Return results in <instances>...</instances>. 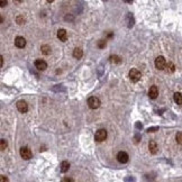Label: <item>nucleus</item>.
<instances>
[{
    "mask_svg": "<svg viewBox=\"0 0 182 182\" xmlns=\"http://www.w3.org/2000/svg\"><path fill=\"white\" fill-rule=\"evenodd\" d=\"M0 65H1V66H2V64H3V57H2V56H0Z\"/></svg>",
    "mask_w": 182,
    "mask_h": 182,
    "instance_id": "nucleus-26",
    "label": "nucleus"
},
{
    "mask_svg": "<svg viewBox=\"0 0 182 182\" xmlns=\"http://www.w3.org/2000/svg\"><path fill=\"white\" fill-rule=\"evenodd\" d=\"M83 55V51L81 50L80 47H75L74 51H73V57L77 59V60H80Z\"/></svg>",
    "mask_w": 182,
    "mask_h": 182,
    "instance_id": "nucleus-13",
    "label": "nucleus"
},
{
    "mask_svg": "<svg viewBox=\"0 0 182 182\" xmlns=\"http://www.w3.org/2000/svg\"><path fill=\"white\" fill-rule=\"evenodd\" d=\"M155 66L157 70H164L166 68V61L163 56H157L155 59Z\"/></svg>",
    "mask_w": 182,
    "mask_h": 182,
    "instance_id": "nucleus-3",
    "label": "nucleus"
},
{
    "mask_svg": "<svg viewBox=\"0 0 182 182\" xmlns=\"http://www.w3.org/2000/svg\"><path fill=\"white\" fill-rule=\"evenodd\" d=\"M0 180H1V182L8 181V179H7V178H5V175H1V178H0Z\"/></svg>",
    "mask_w": 182,
    "mask_h": 182,
    "instance_id": "nucleus-24",
    "label": "nucleus"
},
{
    "mask_svg": "<svg viewBox=\"0 0 182 182\" xmlns=\"http://www.w3.org/2000/svg\"><path fill=\"white\" fill-rule=\"evenodd\" d=\"M40 51H42V53L45 54V55H50L51 52H52V50H51V47L49 46V45H42Z\"/></svg>",
    "mask_w": 182,
    "mask_h": 182,
    "instance_id": "nucleus-17",
    "label": "nucleus"
},
{
    "mask_svg": "<svg viewBox=\"0 0 182 182\" xmlns=\"http://www.w3.org/2000/svg\"><path fill=\"white\" fill-rule=\"evenodd\" d=\"M175 140H177V142H178L179 144H182V131H179V133L177 134Z\"/></svg>",
    "mask_w": 182,
    "mask_h": 182,
    "instance_id": "nucleus-20",
    "label": "nucleus"
},
{
    "mask_svg": "<svg viewBox=\"0 0 182 182\" xmlns=\"http://www.w3.org/2000/svg\"><path fill=\"white\" fill-rule=\"evenodd\" d=\"M166 69H168V71H169V72L173 73V72H174V70H175V66H174V64H173L172 62H169V63H166Z\"/></svg>",
    "mask_w": 182,
    "mask_h": 182,
    "instance_id": "nucleus-18",
    "label": "nucleus"
},
{
    "mask_svg": "<svg viewBox=\"0 0 182 182\" xmlns=\"http://www.w3.org/2000/svg\"><path fill=\"white\" fill-rule=\"evenodd\" d=\"M61 172H63V173H65V172L69 171V168H70V163L68 161H63L61 163Z\"/></svg>",
    "mask_w": 182,
    "mask_h": 182,
    "instance_id": "nucleus-15",
    "label": "nucleus"
},
{
    "mask_svg": "<svg viewBox=\"0 0 182 182\" xmlns=\"http://www.w3.org/2000/svg\"><path fill=\"white\" fill-rule=\"evenodd\" d=\"M20 156L24 160H29V159H31V156H33V153H31V151L27 146H24V147L20 148Z\"/></svg>",
    "mask_w": 182,
    "mask_h": 182,
    "instance_id": "nucleus-5",
    "label": "nucleus"
},
{
    "mask_svg": "<svg viewBox=\"0 0 182 182\" xmlns=\"http://www.w3.org/2000/svg\"><path fill=\"white\" fill-rule=\"evenodd\" d=\"M17 109L20 111V112H23V114H25V112H27L28 111V105H27V102L25 100H19L17 101Z\"/></svg>",
    "mask_w": 182,
    "mask_h": 182,
    "instance_id": "nucleus-6",
    "label": "nucleus"
},
{
    "mask_svg": "<svg viewBox=\"0 0 182 182\" xmlns=\"http://www.w3.org/2000/svg\"><path fill=\"white\" fill-rule=\"evenodd\" d=\"M148 148H150V152L152 154H156L157 153V150H159V146L156 144L155 141H151L148 143Z\"/></svg>",
    "mask_w": 182,
    "mask_h": 182,
    "instance_id": "nucleus-12",
    "label": "nucleus"
},
{
    "mask_svg": "<svg viewBox=\"0 0 182 182\" xmlns=\"http://www.w3.org/2000/svg\"><path fill=\"white\" fill-rule=\"evenodd\" d=\"M157 129H159V128H157V127H154V128H148V131H157Z\"/></svg>",
    "mask_w": 182,
    "mask_h": 182,
    "instance_id": "nucleus-25",
    "label": "nucleus"
},
{
    "mask_svg": "<svg viewBox=\"0 0 182 182\" xmlns=\"http://www.w3.org/2000/svg\"><path fill=\"white\" fill-rule=\"evenodd\" d=\"M117 160L119 163H122V164H125V163H127L128 160H129V156H128V154L126 153V152H119L118 154H117Z\"/></svg>",
    "mask_w": 182,
    "mask_h": 182,
    "instance_id": "nucleus-7",
    "label": "nucleus"
},
{
    "mask_svg": "<svg viewBox=\"0 0 182 182\" xmlns=\"http://www.w3.org/2000/svg\"><path fill=\"white\" fill-rule=\"evenodd\" d=\"M35 66H36L37 70L44 71V70H46V68H47V63H46L44 60L37 59V60L35 61Z\"/></svg>",
    "mask_w": 182,
    "mask_h": 182,
    "instance_id": "nucleus-8",
    "label": "nucleus"
},
{
    "mask_svg": "<svg viewBox=\"0 0 182 182\" xmlns=\"http://www.w3.org/2000/svg\"><path fill=\"white\" fill-rule=\"evenodd\" d=\"M47 1H49V2H53V1H54V0H47Z\"/></svg>",
    "mask_w": 182,
    "mask_h": 182,
    "instance_id": "nucleus-29",
    "label": "nucleus"
},
{
    "mask_svg": "<svg viewBox=\"0 0 182 182\" xmlns=\"http://www.w3.org/2000/svg\"><path fill=\"white\" fill-rule=\"evenodd\" d=\"M15 45H16L17 47H19V49H23V47L26 46V40H25L24 37H21V36H18V37H16V40H15Z\"/></svg>",
    "mask_w": 182,
    "mask_h": 182,
    "instance_id": "nucleus-11",
    "label": "nucleus"
},
{
    "mask_svg": "<svg viewBox=\"0 0 182 182\" xmlns=\"http://www.w3.org/2000/svg\"><path fill=\"white\" fill-rule=\"evenodd\" d=\"M1 1V7H5V6H7V0H0Z\"/></svg>",
    "mask_w": 182,
    "mask_h": 182,
    "instance_id": "nucleus-23",
    "label": "nucleus"
},
{
    "mask_svg": "<svg viewBox=\"0 0 182 182\" xmlns=\"http://www.w3.org/2000/svg\"><path fill=\"white\" fill-rule=\"evenodd\" d=\"M142 74L141 72L137 70V69H131L129 71V79H131V82H138L141 80Z\"/></svg>",
    "mask_w": 182,
    "mask_h": 182,
    "instance_id": "nucleus-1",
    "label": "nucleus"
},
{
    "mask_svg": "<svg viewBox=\"0 0 182 182\" xmlns=\"http://www.w3.org/2000/svg\"><path fill=\"white\" fill-rule=\"evenodd\" d=\"M57 38L61 42H66L68 40V33L64 28H61V29L57 30Z\"/></svg>",
    "mask_w": 182,
    "mask_h": 182,
    "instance_id": "nucleus-10",
    "label": "nucleus"
},
{
    "mask_svg": "<svg viewBox=\"0 0 182 182\" xmlns=\"http://www.w3.org/2000/svg\"><path fill=\"white\" fill-rule=\"evenodd\" d=\"M98 46H99L100 49H103V47L106 46V42H105V40H99V43H98Z\"/></svg>",
    "mask_w": 182,
    "mask_h": 182,
    "instance_id": "nucleus-22",
    "label": "nucleus"
},
{
    "mask_svg": "<svg viewBox=\"0 0 182 182\" xmlns=\"http://www.w3.org/2000/svg\"><path fill=\"white\" fill-rule=\"evenodd\" d=\"M109 60L111 63H115V64H120L121 63V57H119L118 55H111Z\"/></svg>",
    "mask_w": 182,
    "mask_h": 182,
    "instance_id": "nucleus-16",
    "label": "nucleus"
},
{
    "mask_svg": "<svg viewBox=\"0 0 182 182\" xmlns=\"http://www.w3.org/2000/svg\"><path fill=\"white\" fill-rule=\"evenodd\" d=\"M14 1H15V2H20L21 0H14Z\"/></svg>",
    "mask_w": 182,
    "mask_h": 182,
    "instance_id": "nucleus-28",
    "label": "nucleus"
},
{
    "mask_svg": "<svg viewBox=\"0 0 182 182\" xmlns=\"http://www.w3.org/2000/svg\"><path fill=\"white\" fill-rule=\"evenodd\" d=\"M63 181H73V180H72V179H64Z\"/></svg>",
    "mask_w": 182,
    "mask_h": 182,
    "instance_id": "nucleus-27",
    "label": "nucleus"
},
{
    "mask_svg": "<svg viewBox=\"0 0 182 182\" xmlns=\"http://www.w3.org/2000/svg\"><path fill=\"white\" fill-rule=\"evenodd\" d=\"M24 21H25V19H24L21 16H18V17H17V23H18L19 25H23V24H24Z\"/></svg>",
    "mask_w": 182,
    "mask_h": 182,
    "instance_id": "nucleus-21",
    "label": "nucleus"
},
{
    "mask_svg": "<svg viewBox=\"0 0 182 182\" xmlns=\"http://www.w3.org/2000/svg\"><path fill=\"white\" fill-rule=\"evenodd\" d=\"M88 106L90 107L91 109L99 108L100 107V100H99V98H97V97H90L88 99Z\"/></svg>",
    "mask_w": 182,
    "mask_h": 182,
    "instance_id": "nucleus-4",
    "label": "nucleus"
},
{
    "mask_svg": "<svg viewBox=\"0 0 182 182\" xmlns=\"http://www.w3.org/2000/svg\"><path fill=\"white\" fill-rule=\"evenodd\" d=\"M107 138V131L106 129H99L94 134V141L96 142H103Z\"/></svg>",
    "mask_w": 182,
    "mask_h": 182,
    "instance_id": "nucleus-2",
    "label": "nucleus"
},
{
    "mask_svg": "<svg viewBox=\"0 0 182 182\" xmlns=\"http://www.w3.org/2000/svg\"><path fill=\"white\" fill-rule=\"evenodd\" d=\"M173 98H174V101H175L177 105L182 106V93H180V92H175L174 96H173Z\"/></svg>",
    "mask_w": 182,
    "mask_h": 182,
    "instance_id": "nucleus-14",
    "label": "nucleus"
},
{
    "mask_svg": "<svg viewBox=\"0 0 182 182\" xmlns=\"http://www.w3.org/2000/svg\"><path fill=\"white\" fill-rule=\"evenodd\" d=\"M157 96H159V89H157V87L156 86H152L151 88H150V90H148V97L151 99H156Z\"/></svg>",
    "mask_w": 182,
    "mask_h": 182,
    "instance_id": "nucleus-9",
    "label": "nucleus"
},
{
    "mask_svg": "<svg viewBox=\"0 0 182 182\" xmlns=\"http://www.w3.org/2000/svg\"><path fill=\"white\" fill-rule=\"evenodd\" d=\"M0 148H1V151H5L6 148H7V142H6V140H1L0 141Z\"/></svg>",
    "mask_w": 182,
    "mask_h": 182,
    "instance_id": "nucleus-19",
    "label": "nucleus"
}]
</instances>
